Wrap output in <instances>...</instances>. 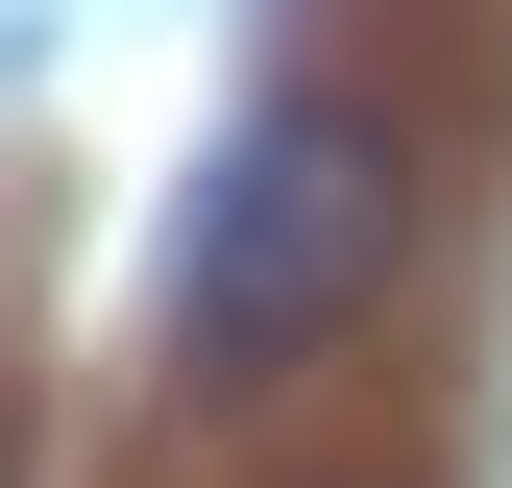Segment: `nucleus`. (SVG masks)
<instances>
[{
	"instance_id": "1",
	"label": "nucleus",
	"mask_w": 512,
	"mask_h": 488,
	"mask_svg": "<svg viewBox=\"0 0 512 488\" xmlns=\"http://www.w3.org/2000/svg\"><path fill=\"white\" fill-rule=\"evenodd\" d=\"M415 244V147L366 98H269L196 147V196H171V366L196 391H269V366L366 342V293H391Z\"/></svg>"
}]
</instances>
